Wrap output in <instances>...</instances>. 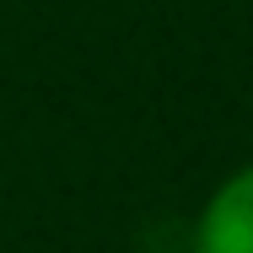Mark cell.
<instances>
[{
	"label": "cell",
	"instance_id": "1",
	"mask_svg": "<svg viewBox=\"0 0 253 253\" xmlns=\"http://www.w3.org/2000/svg\"><path fill=\"white\" fill-rule=\"evenodd\" d=\"M194 253H253V167H237L194 221Z\"/></svg>",
	"mask_w": 253,
	"mask_h": 253
}]
</instances>
